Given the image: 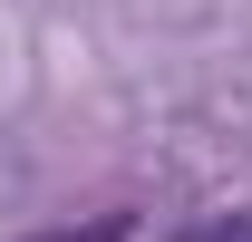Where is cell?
<instances>
[{"label":"cell","instance_id":"1","mask_svg":"<svg viewBox=\"0 0 252 242\" xmlns=\"http://www.w3.org/2000/svg\"><path fill=\"white\" fill-rule=\"evenodd\" d=\"M136 223L126 213H97V223H68V233H30V242H126Z\"/></svg>","mask_w":252,"mask_h":242},{"label":"cell","instance_id":"2","mask_svg":"<svg viewBox=\"0 0 252 242\" xmlns=\"http://www.w3.org/2000/svg\"><path fill=\"white\" fill-rule=\"evenodd\" d=\"M185 242H252V213H214L204 233H185Z\"/></svg>","mask_w":252,"mask_h":242}]
</instances>
